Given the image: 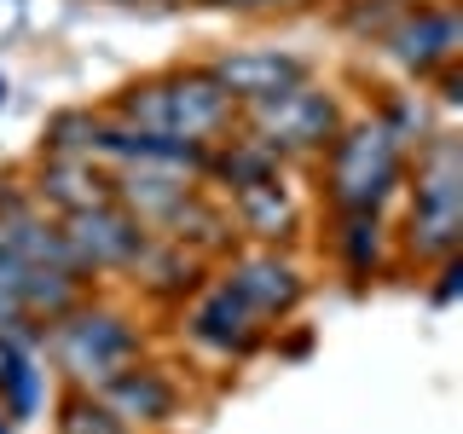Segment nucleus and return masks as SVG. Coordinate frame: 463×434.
Returning <instances> with one entry per match:
<instances>
[{"mask_svg":"<svg viewBox=\"0 0 463 434\" xmlns=\"http://www.w3.org/2000/svg\"><path fill=\"white\" fill-rule=\"evenodd\" d=\"M81 278L58 221L35 209L24 192H0V325L47 330L64 307L81 301Z\"/></svg>","mask_w":463,"mask_h":434,"instance_id":"nucleus-1","label":"nucleus"},{"mask_svg":"<svg viewBox=\"0 0 463 434\" xmlns=\"http://www.w3.org/2000/svg\"><path fill=\"white\" fill-rule=\"evenodd\" d=\"M417 105H388L376 116L342 122L336 139L325 145V197L336 214H383L394 192L405 185L411 163V134H417Z\"/></svg>","mask_w":463,"mask_h":434,"instance_id":"nucleus-2","label":"nucleus"},{"mask_svg":"<svg viewBox=\"0 0 463 434\" xmlns=\"http://www.w3.org/2000/svg\"><path fill=\"white\" fill-rule=\"evenodd\" d=\"M116 122L185 145H221L238 127V105L221 93L209 70H163V76L134 81L116 99Z\"/></svg>","mask_w":463,"mask_h":434,"instance_id":"nucleus-3","label":"nucleus"},{"mask_svg":"<svg viewBox=\"0 0 463 434\" xmlns=\"http://www.w3.org/2000/svg\"><path fill=\"white\" fill-rule=\"evenodd\" d=\"M411 168V214H405V250L417 260H452L463 238V145L458 134L423 139Z\"/></svg>","mask_w":463,"mask_h":434,"instance_id":"nucleus-4","label":"nucleus"},{"mask_svg":"<svg viewBox=\"0 0 463 434\" xmlns=\"http://www.w3.org/2000/svg\"><path fill=\"white\" fill-rule=\"evenodd\" d=\"M41 336H47L58 371L76 388H87V394H99V388L116 382V376L139 359V325L116 307H99V301L64 307Z\"/></svg>","mask_w":463,"mask_h":434,"instance_id":"nucleus-5","label":"nucleus"},{"mask_svg":"<svg viewBox=\"0 0 463 434\" xmlns=\"http://www.w3.org/2000/svg\"><path fill=\"white\" fill-rule=\"evenodd\" d=\"M58 231H64L70 255H76L81 272H139V260L151 255V226L139 221L116 192L81 203V209L58 214Z\"/></svg>","mask_w":463,"mask_h":434,"instance_id":"nucleus-6","label":"nucleus"},{"mask_svg":"<svg viewBox=\"0 0 463 434\" xmlns=\"http://www.w3.org/2000/svg\"><path fill=\"white\" fill-rule=\"evenodd\" d=\"M243 122H250V139L267 145L272 156H307V151H325L342 127V110L330 99V87H318L313 76L284 87V93L260 99V105H243Z\"/></svg>","mask_w":463,"mask_h":434,"instance_id":"nucleus-7","label":"nucleus"},{"mask_svg":"<svg viewBox=\"0 0 463 434\" xmlns=\"http://www.w3.org/2000/svg\"><path fill=\"white\" fill-rule=\"evenodd\" d=\"M458 47H463V18L446 0H417V6H405L400 18L383 29V52L417 81L446 76V70L458 64Z\"/></svg>","mask_w":463,"mask_h":434,"instance_id":"nucleus-8","label":"nucleus"},{"mask_svg":"<svg viewBox=\"0 0 463 434\" xmlns=\"http://www.w3.org/2000/svg\"><path fill=\"white\" fill-rule=\"evenodd\" d=\"M267 330H272V325H267V318H260L226 278L203 284L197 301L185 307V342L203 347V354H214V359H250L255 347L267 342Z\"/></svg>","mask_w":463,"mask_h":434,"instance_id":"nucleus-9","label":"nucleus"},{"mask_svg":"<svg viewBox=\"0 0 463 434\" xmlns=\"http://www.w3.org/2000/svg\"><path fill=\"white\" fill-rule=\"evenodd\" d=\"M203 70L221 81V93L238 110L260 105V99H272V93H284V87H296V81L313 76L307 58L279 52V47H243V52H226V58H214V64H203Z\"/></svg>","mask_w":463,"mask_h":434,"instance_id":"nucleus-10","label":"nucleus"},{"mask_svg":"<svg viewBox=\"0 0 463 434\" xmlns=\"http://www.w3.org/2000/svg\"><path fill=\"white\" fill-rule=\"evenodd\" d=\"M221 278L238 289L250 307L267 318V325H284L289 313L301 307V296H307V284H301V267L296 260H284L279 250H250V255H232V267Z\"/></svg>","mask_w":463,"mask_h":434,"instance_id":"nucleus-11","label":"nucleus"},{"mask_svg":"<svg viewBox=\"0 0 463 434\" xmlns=\"http://www.w3.org/2000/svg\"><path fill=\"white\" fill-rule=\"evenodd\" d=\"M99 400H105L128 429H139V423H168V417L180 411V388H174V376L156 371V365H145V359H134V365L116 376V382L99 388Z\"/></svg>","mask_w":463,"mask_h":434,"instance_id":"nucleus-12","label":"nucleus"},{"mask_svg":"<svg viewBox=\"0 0 463 434\" xmlns=\"http://www.w3.org/2000/svg\"><path fill=\"white\" fill-rule=\"evenodd\" d=\"M232 214H238V226L250 231V238H260V243H279V238L296 231V197H289L284 174L232 192Z\"/></svg>","mask_w":463,"mask_h":434,"instance_id":"nucleus-13","label":"nucleus"},{"mask_svg":"<svg viewBox=\"0 0 463 434\" xmlns=\"http://www.w3.org/2000/svg\"><path fill=\"white\" fill-rule=\"evenodd\" d=\"M383 255H388L383 214H336V260L347 267V278H376Z\"/></svg>","mask_w":463,"mask_h":434,"instance_id":"nucleus-14","label":"nucleus"},{"mask_svg":"<svg viewBox=\"0 0 463 434\" xmlns=\"http://www.w3.org/2000/svg\"><path fill=\"white\" fill-rule=\"evenodd\" d=\"M58 434H134V429H128L99 394H87V388H81V394L64 405V417H58Z\"/></svg>","mask_w":463,"mask_h":434,"instance_id":"nucleus-15","label":"nucleus"},{"mask_svg":"<svg viewBox=\"0 0 463 434\" xmlns=\"http://www.w3.org/2000/svg\"><path fill=\"white\" fill-rule=\"evenodd\" d=\"M209 6H243V12H255V6H289V0H209Z\"/></svg>","mask_w":463,"mask_h":434,"instance_id":"nucleus-16","label":"nucleus"},{"mask_svg":"<svg viewBox=\"0 0 463 434\" xmlns=\"http://www.w3.org/2000/svg\"><path fill=\"white\" fill-rule=\"evenodd\" d=\"M0 434H18V423H12V417H6V411H0Z\"/></svg>","mask_w":463,"mask_h":434,"instance_id":"nucleus-17","label":"nucleus"},{"mask_svg":"<svg viewBox=\"0 0 463 434\" xmlns=\"http://www.w3.org/2000/svg\"><path fill=\"white\" fill-rule=\"evenodd\" d=\"M0 99H6V81H0Z\"/></svg>","mask_w":463,"mask_h":434,"instance_id":"nucleus-18","label":"nucleus"}]
</instances>
